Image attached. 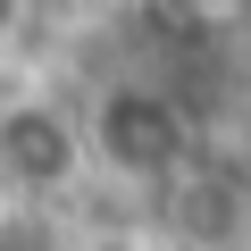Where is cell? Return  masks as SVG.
I'll use <instances>...</instances> for the list:
<instances>
[{
  "mask_svg": "<svg viewBox=\"0 0 251 251\" xmlns=\"http://www.w3.org/2000/svg\"><path fill=\"white\" fill-rule=\"evenodd\" d=\"M143 201H151V226H159L168 251H251V159L209 143V134Z\"/></svg>",
  "mask_w": 251,
  "mask_h": 251,
  "instance_id": "7a4b0ae2",
  "label": "cell"
},
{
  "mask_svg": "<svg viewBox=\"0 0 251 251\" xmlns=\"http://www.w3.org/2000/svg\"><path fill=\"white\" fill-rule=\"evenodd\" d=\"M17 17H25V0H0V42L17 34Z\"/></svg>",
  "mask_w": 251,
  "mask_h": 251,
  "instance_id": "277c9868",
  "label": "cell"
},
{
  "mask_svg": "<svg viewBox=\"0 0 251 251\" xmlns=\"http://www.w3.org/2000/svg\"><path fill=\"white\" fill-rule=\"evenodd\" d=\"M84 126L59 92H0V184L9 193H67L84 184Z\"/></svg>",
  "mask_w": 251,
  "mask_h": 251,
  "instance_id": "3957f363",
  "label": "cell"
},
{
  "mask_svg": "<svg viewBox=\"0 0 251 251\" xmlns=\"http://www.w3.org/2000/svg\"><path fill=\"white\" fill-rule=\"evenodd\" d=\"M75 126H84V168H92L100 184H126V193L168 184V176L201 151L193 100H184L176 84H159V75H109V84L75 109Z\"/></svg>",
  "mask_w": 251,
  "mask_h": 251,
  "instance_id": "6da1fadb",
  "label": "cell"
}]
</instances>
